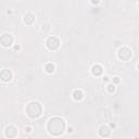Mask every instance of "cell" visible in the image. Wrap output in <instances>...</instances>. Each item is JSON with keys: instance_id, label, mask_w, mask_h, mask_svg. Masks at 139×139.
<instances>
[{"instance_id": "cell-6", "label": "cell", "mask_w": 139, "mask_h": 139, "mask_svg": "<svg viewBox=\"0 0 139 139\" xmlns=\"http://www.w3.org/2000/svg\"><path fill=\"white\" fill-rule=\"evenodd\" d=\"M4 135L7 138H15L17 136V128L14 125H9L4 129Z\"/></svg>"}, {"instance_id": "cell-21", "label": "cell", "mask_w": 139, "mask_h": 139, "mask_svg": "<svg viewBox=\"0 0 139 139\" xmlns=\"http://www.w3.org/2000/svg\"><path fill=\"white\" fill-rule=\"evenodd\" d=\"M91 3H93V4H98V3H99V1H91Z\"/></svg>"}, {"instance_id": "cell-12", "label": "cell", "mask_w": 139, "mask_h": 139, "mask_svg": "<svg viewBox=\"0 0 139 139\" xmlns=\"http://www.w3.org/2000/svg\"><path fill=\"white\" fill-rule=\"evenodd\" d=\"M54 69H56V66H54V64H52V63H47V64L45 65V71L47 72L48 74H52V73H53Z\"/></svg>"}, {"instance_id": "cell-17", "label": "cell", "mask_w": 139, "mask_h": 139, "mask_svg": "<svg viewBox=\"0 0 139 139\" xmlns=\"http://www.w3.org/2000/svg\"><path fill=\"white\" fill-rule=\"evenodd\" d=\"M73 132H74V128L72 127V126L71 127H67V132H69V134H72Z\"/></svg>"}, {"instance_id": "cell-10", "label": "cell", "mask_w": 139, "mask_h": 139, "mask_svg": "<svg viewBox=\"0 0 139 139\" xmlns=\"http://www.w3.org/2000/svg\"><path fill=\"white\" fill-rule=\"evenodd\" d=\"M91 73L93 76H100L103 73V67L100 64H95L91 66Z\"/></svg>"}, {"instance_id": "cell-23", "label": "cell", "mask_w": 139, "mask_h": 139, "mask_svg": "<svg viewBox=\"0 0 139 139\" xmlns=\"http://www.w3.org/2000/svg\"><path fill=\"white\" fill-rule=\"evenodd\" d=\"M134 139H139V138H138V137H135V138H134Z\"/></svg>"}, {"instance_id": "cell-1", "label": "cell", "mask_w": 139, "mask_h": 139, "mask_svg": "<svg viewBox=\"0 0 139 139\" xmlns=\"http://www.w3.org/2000/svg\"><path fill=\"white\" fill-rule=\"evenodd\" d=\"M47 130L52 136H60L65 130V122L63 118L59 116H54L48 121Z\"/></svg>"}, {"instance_id": "cell-22", "label": "cell", "mask_w": 139, "mask_h": 139, "mask_svg": "<svg viewBox=\"0 0 139 139\" xmlns=\"http://www.w3.org/2000/svg\"><path fill=\"white\" fill-rule=\"evenodd\" d=\"M7 13H8V14H11V13H12V11H11V10H8V11H7Z\"/></svg>"}, {"instance_id": "cell-11", "label": "cell", "mask_w": 139, "mask_h": 139, "mask_svg": "<svg viewBox=\"0 0 139 139\" xmlns=\"http://www.w3.org/2000/svg\"><path fill=\"white\" fill-rule=\"evenodd\" d=\"M84 98V92H83L80 89H76V90L73 91V99L76 100V101H80Z\"/></svg>"}, {"instance_id": "cell-19", "label": "cell", "mask_w": 139, "mask_h": 139, "mask_svg": "<svg viewBox=\"0 0 139 139\" xmlns=\"http://www.w3.org/2000/svg\"><path fill=\"white\" fill-rule=\"evenodd\" d=\"M20 49H21V47H20L19 45H15V46H14V50H15V51H19Z\"/></svg>"}, {"instance_id": "cell-14", "label": "cell", "mask_w": 139, "mask_h": 139, "mask_svg": "<svg viewBox=\"0 0 139 139\" xmlns=\"http://www.w3.org/2000/svg\"><path fill=\"white\" fill-rule=\"evenodd\" d=\"M50 24L49 23H45V24H42V30L43 32H49L50 30Z\"/></svg>"}, {"instance_id": "cell-7", "label": "cell", "mask_w": 139, "mask_h": 139, "mask_svg": "<svg viewBox=\"0 0 139 139\" xmlns=\"http://www.w3.org/2000/svg\"><path fill=\"white\" fill-rule=\"evenodd\" d=\"M12 77H13V74H12V72H11L10 70L4 69V70H2V71L0 72V79H1L2 82L9 83L11 79H12Z\"/></svg>"}, {"instance_id": "cell-13", "label": "cell", "mask_w": 139, "mask_h": 139, "mask_svg": "<svg viewBox=\"0 0 139 139\" xmlns=\"http://www.w3.org/2000/svg\"><path fill=\"white\" fill-rule=\"evenodd\" d=\"M106 90H108L110 93L114 92V91H115V85H113V84H109L108 86H106Z\"/></svg>"}, {"instance_id": "cell-3", "label": "cell", "mask_w": 139, "mask_h": 139, "mask_svg": "<svg viewBox=\"0 0 139 139\" xmlns=\"http://www.w3.org/2000/svg\"><path fill=\"white\" fill-rule=\"evenodd\" d=\"M132 50H130L128 47H121L118 49V51H117V58H118L119 60L124 61V62L129 61V59L132 58Z\"/></svg>"}, {"instance_id": "cell-2", "label": "cell", "mask_w": 139, "mask_h": 139, "mask_svg": "<svg viewBox=\"0 0 139 139\" xmlns=\"http://www.w3.org/2000/svg\"><path fill=\"white\" fill-rule=\"evenodd\" d=\"M25 111H26V114L30 118H38L41 115V113H42V106H41V104L39 102L33 101V102H29L26 105Z\"/></svg>"}, {"instance_id": "cell-16", "label": "cell", "mask_w": 139, "mask_h": 139, "mask_svg": "<svg viewBox=\"0 0 139 139\" xmlns=\"http://www.w3.org/2000/svg\"><path fill=\"white\" fill-rule=\"evenodd\" d=\"M25 132L30 134V132H32V127H30V126H26V127H25Z\"/></svg>"}, {"instance_id": "cell-4", "label": "cell", "mask_w": 139, "mask_h": 139, "mask_svg": "<svg viewBox=\"0 0 139 139\" xmlns=\"http://www.w3.org/2000/svg\"><path fill=\"white\" fill-rule=\"evenodd\" d=\"M13 40H14V38H13V36L10 33H4V34H2L0 36V43L4 48H9L10 46H12Z\"/></svg>"}, {"instance_id": "cell-18", "label": "cell", "mask_w": 139, "mask_h": 139, "mask_svg": "<svg viewBox=\"0 0 139 139\" xmlns=\"http://www.w3.org/2000/svg\"><path fill=\"white\" fill-rule=\"evenodd\" d=\"M110 128H115L116 127V124L115 123H110V126H109Z\"/></svg>"}, {"instance_id": "cell-20", "label": "cell", "mask_w": 139, "mask_h": 139, "mask_svg": "<svg viewBox=\"0 0 139 139\" xmlns=\"http://www.w3.org/2000/svg\"><path fill=\"white\" fill-rule=\"evenodd\" d=\"M103 82H105V83L109 82V77H108V76H103Z\"/></svg>"}, {"instance_id": "cell-9", "label": "cell", "mask_w": 139, "mask_h": 139, "mask_svg": "<svg viewBox=\"0 0 139 139\" xmlns=\"http://www.w3.org/2000/svg\"><path fill=\"white\" fill-rule=\"evenodd\" d=\"M23 21H24V23L27 24V25H32L35 22V15L33 14L32 12H26L23 16Z\"/></svg>"}, {"instance_id": "cell-8", "label": "cell", "mask_w": 139, "mask_h": 139, "mask_svg": "<svg viewBox=\"0 0 139 139\" xmlns=\"http://www.w3.org/2000/svg\"><path fill=\"white\" fill-rule=\"evenodd\" d=\"M99 135L102 138H108L111 135V128L109 127L108 125H102L101 127L99 128Z\"/></svg>"}, {"instance_id": "cell-15", "label": "cell", "mask_w": 139, "mask_h": 139, "mask_svg": "<svg viewBox=\"0 0 139 139\" xmlns=\"http://www.w3.org/2000/svg\"><path fill=\"white\" fill-rule=\"evenodd\" d=\"M119 82H121V79H119V77H117V76H115V77H113V79H112V84H113V85L119 84Z\"/></svg>"}, {"instance_id": "cell-5", "label": "cell", "mask_w": 139, "mask_h": 139, "mask_svg": "<svg viewBox=\"0 0 139 139\" xmlns=\"http://www.w3.org/2000/svg\"><path fill=\"white\" fill-rule=\"evenodd\" d=\"M46 45H47V48L49 50H56L60 47V40L56 36H50L46 40Z\"/></svg>"}]
</instances>
